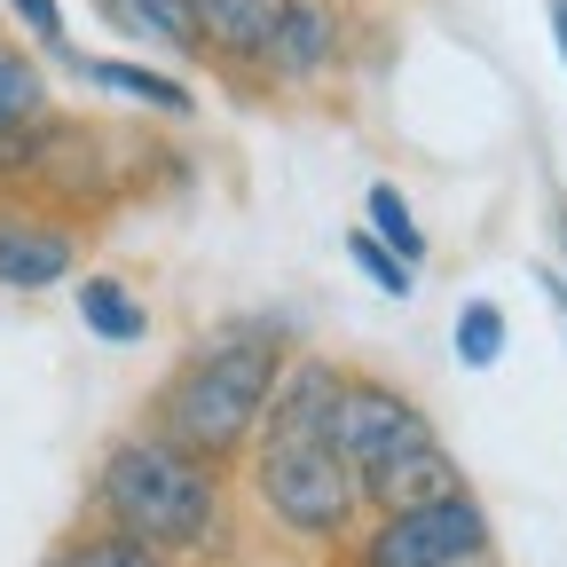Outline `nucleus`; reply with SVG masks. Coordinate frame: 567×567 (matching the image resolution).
I'll list each match as a JSON object with an SVG mask.
<instances>
[{
    "label": "nucleus",
    "mask_w": 567,
    "mask_h": 567,
    "mask_svg": "<svg viewBox=\"0 0 567 567\" xmlns=\"http://www.w3.org/2000/svg\"><path fill=\"white\" fill-rule=\"evenodd\" d=\"M87 528L151 544L182 567H213L237 551V473L174 450L151 425H126L87 473Z\"/></svg>",
    "instance_id": "1"
},
{
    "label": "nucleus",
    "mask_w": 567,
    "mask_h": 567,
    "mask_svg": "<svg viewBox=\"0 0 567 567\" xmlns=\"http://www.w3.org/2000/svg\"><path fill=\"white\" fill-rule=\"evenodd\" d=\"M284 354H292V331L276 316H237L221 331H205L182 347V363L158 379V394L142 402V425L166 434L174 450L237 473L252 434H260V410H268Z\"/></svg>",
    "instance_id": "2"
},
{
    "label": "nucleus",
    "mask_w": 567,
    "mask_h": 567,
    "mask_svg": "<svg viewBox=\"0 0 567 567\" xmlns=\"http://www.w3.org/2000/svg\"><path fill=\"white\" fill-rule=\"evenodd\" d=\"M252 513L300 551H347V536L363 528V473H354L323 434L316 442H252L237 465Z\"/></svg>",
    "instance_id": "3"
},
{
    "label": "nucleus",
    "mask_w": 567,
    "mask_h": 567,
    "mask_svg": "<svg viewBox=\"0 0 567 567\" xmlns=\"http://www.w3.org/2000/svg\"><path fill=\"white\" fill-rule=\"evenodd\" d=\"M473 559H496V520L473 488L417 513H363V528L347 536V567H473Z\"/></svg>",
    "instance_id": "4"
},
{
    "label": "nucleus",
    "mask_w": 567,
    "mask_h": 567,
    "mask_svg": "<svg viewBox=\"0 0 567 567\" xmlns=\"http://www.w3.org/2000/svg\"><path fill=\"white\" fill-rule=\"evenodd\" d=\"M323 442H331L354 473H371V465H386V457H402V450H417V442H434V417H425V402H417L410 386H394V379H379V371H347Z\"/></svg>",
    "instance_id": "5"
},
{
    "label": "nucleus",
    "mask_w": 567,
    "mask_h": 567,
    "mask_svg": "<svg viewBox=\"0 0 567 567\" xmlns=\"http://www.w3.org/2000/svg\"><path fill=\"white\" fill-rule=\"evenodd\" d=\"M80 276V221L40 197L0 189V292H55Z\"/></svg>",
    "instance_id": "6"
},
{
    "label": "nucleus",
    "mask_w": 567,
    "mask_h": 567,
    "mask_svg": "<svg viewBox=\"0 0 567 567\" xmlns=\"http://www.w3.org/2000/svg\"><path fill=\"white\" fill-rule=\"evenodd\" d=\"M347 48H354V9L347 0H284L276 17V40L260 55V87H323L347 71Z\"/></svg>",
    "instance_id": "7"
},
{
    "label": "nucleus",
    "mask_w": 567,
    "mask_h": 567,
    "mask_svg": "<svg viewBox=\"0 0 567 567\" xmlns=\"http://www.w3.org/2000/svg\"><path fill=\"white\" fill-rule=\"evenodd\" d=\"M339 386H347L339 354L292 347V354H284V371H276V386H268V410H260V434L252 442H316L331 425V410H339Z\"/></svg>",
    "instance_id": "8"
},
{
    "label": "nucleus",
    "mask_w": 567,
    "mask_h": 567,
    "mask_svg": "<svg viewBox=\"0 0 567 567\" xmlns=\"http://www.w3.org/2000/svg\"><path fill=\"white\" fill-rule=\"evenodd\" d=\"M189 9H197V55L213 71H229V80L260 87V55L276 40L284 0H189Z\"/></svg>",
    "instance_id": "9"
},
{
    "label": "nucleus",
    "mask_w": 567,
    "mask_h": 567,
    "mask_svg": "<svg viewBox=\"0 0 567 567\" xmlns=\"http://www.w3.org/2000/svg\"><path fill=\"white\" fill-rule=\"evenodd\" d=\"M442 496H465V465L450 457L442 434L363 473V513H417V505H442Z\"/></svg>",
    "instance_id": "10"
},
{
    "label": "nucleus",
    "mask_w": 567,
    "mask_h": 567,
    "mask_svg": "<svg viewBox=\"0 0 567 567\" xmlns=\"http://www.w3.org/2000/svg\"><path fill=\"white\" fill-rule=\"evenodd\" d=\"M63 71H71V80H87L95 95H118L134 111H151V118H197V87L182 80V71L126 63V55H80V48L63 55Z\"/></svg>",
    "instance_id": "11"
},
{
    "label": "nucleus",
    "mask_w": 567,
    "mask_h": 567,
    "mask_svg": "<svg viewBox=\"0 0 567 567\" xmlns=\"http://www.w3.org/2000/svg\"><path fill=\"white\" fill-rule=\"evenodd\" d=\"M71 316H80V331L103 339V347H142L151 339V300H142L126 276H111V268L71 276Z\"/></svg>",
    "instance_id": "12"
},
{
    "label": "nucleus",
    "mask_w": 567,
    "mask_h": 567,
    "mask_svg": "<svg viewBox=\"0 0 567 567\" xmlns=\"http://www.w3.org/2000/svg\"><path fill=\"white\" fill-rule=\"evenodd\" d=\"M95 17L118 40H142V48L182 55V63H205L197 55V9H189V0H95Z\"/></svg>",
    "instance_id": "13"
},
{
    "label": "nucleus",
    "mask_w": 567,
    "mask_h": 567,
    "mask_svg": "<svg viewBox=\"0 0 567 567\" xmlns=\"http://www.w3.org/2000/svg\"><path fill=\"white\" fill-rule=\"evenodd\" d=\"M48 111H55V95H48L40 55H32L24 40H0V142L24 134V126H40Z\"/></svg>",
    "instance_id": "14"
},
{
    "label": "nucleus",
    "mask_w": 567,
    "mask_h": 567,
    "mask_svg": "<svg viewBox=\"0 0 567 567\" xmlns=\"http://www.w3.org/2000/svg\"><path fill=\"white\" fill-rule=\"evenodd\" d=\"M363 229H371L402 268H425V252H434V237H425V221H417V205L402 197V182H371V189H363Z\"/></svg>",
    "instance_id": "15"
},
{
    "label": "nucleus",
    "mask_w": 567,
    "mask_h": 567,
    "mask_svg": "<svg viewBox=\"0 0 567 567\" xmlns=\"http://www.w3.org/2000/svg\"><path fill=\"white\" fill-rule=\"evenodd\" d=\"M450 347H457V363H465V371H496V363H505V347H513V316L496 308L488 292H473V300H457Z\"/></svg>",
    "instance_id": "16"
},
{
    "label": "nucleus",
    "mask_w": 567,
    "mask_h": 567,
    "mask_svg": "<svg viewBox=\"0 0 567 567\" xmlns=\"http://www.w3.org/2000/svg\"><path fill=\"white\" fill-rule=\"evenodd\" d=\"M48 567H182V559H166V551H151V544H126V536H111V528H71V536L48 551Z\"/></svg>",
    "instance_id": "17"
},
{
    "label": "nucleus",
    "mask_w": 567,
    "mask_h": 567,
    "mask_svg": "<svg viewBox=\"0 0 567 567\" xmlns=\"http://www.w3.org/2000/svg\"><path fill=\"white\" fill-rule=\"evenodd\" d=\"M0 17H9V24H17V32H24V40L40 48V55H55V63L71 55V24H63V0H0Z\"/></svg>",
    "instance_id": "18"
},
{
    "label": "nucleus",
    "mask_w": 567,
    "mask_h": 567,
    "mask_svg": "<svg viewBox=\"0 0 567 567\" xmlns=\"http://www.w3.org/2000/svg\"><path fill=\"white\" fill-rule=\"evenodd\" d=\"M347 260L363 268V276L379 284L386 300H410V292H417V268H402V260H394V252H386V245H379L371 229H347Z\"/></svg>",
    "instance_id": "19"
},
{
    "label": "nucleus",
    "mask_w": 567,
    "mask_h": 567,
    "mask_svg": "<svg viewBox=\"0 0 567 567\" xmlns=\"http://www.w3.org/2000/svg\"><path fill=\"white\" fill-rule=\"evenodd\" d=\"M536 284H544V300H551V316H559V339H567V276H559V268H536Z\"/></svg>",
    "instance_id": "20"
},
{
    "label": "nucleus",
    "mask_w": 567,
    "mask_h": 567,
    "mask_svg": "<svg viewBox=\"0 0 567 567\" xmlns=\"http://www.w3.org/2000/svg\"><path fill=\"white\" fill-rule=\"evenodd\" d=\"M544 17H551V40H559V63H567V0H544Z\"/></svg>",
    "instance_id": "21"
},
{
    "label": "nucleus",
    "mask_w": 567,
    "mask_h": 567,
    "mask_svg": "<svg viewBox=\"0 0 567 567\" xmlns=\"http://www.w3.org/2000/svg\"><path fill=\"white\" fill-rule=\"evenodd\" d=\"M551 237H559V276H567V213H559V221H551Z\"/></svg>",
    "instance_id": "22"
},
{
    "label": "nucleus",
    "mask_w": 567,
    "mask_h": 567,
    "mask_svg": "<svg viewBox=\"0 0 567 567\" xmlns=\"http://www.w3.org/2000/svg\"><path fill=\"white\" fill-rule=\"evenodd\" d=\"M473 567H496V559H473Z\"/></svg>",
    "instance_id": "23"
}]
</instances>
